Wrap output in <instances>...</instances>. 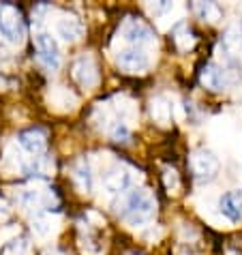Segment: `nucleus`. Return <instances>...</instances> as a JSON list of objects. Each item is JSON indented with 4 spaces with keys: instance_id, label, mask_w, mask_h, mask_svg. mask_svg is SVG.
Returning a JSON list of instances; mask_svg holds the SVG:
<instances>
[{
    "instance_id": "1",
    "label": "nucleus",
    "mask_w": 242,
    "mask_h": 255,
    "mask_svg": "<svg viewBox=\"0 0 242 255\" xmlns=\"http://www.w3.org/2000/svg\"><path fill=\"white\" fill-rule=\"evenodd\" d=\"M118 206L120 208H116V212L131 228H141V225L150 223L154 219L156 200L146 189H133V191H124L122 202Z\"/></svg>"
},
{
    "instance_id": "2",
    "label": "nucleus",
    "mask_w": 242,
    "mask_h": 255,
    "mask_svg": "<svg viewBox=\"0 0 242 255\" xmlns=\"http://www.w3.org/2000/svg\"><path fill=\"white\" fill-rule=\"evenodd\" d=\"M0 34L13 45H19L24 41L26 26L22 11L13 4H0Z\"/></svg>"
},
{
    "instance_id": "3",
    "label": "nucleus",
    "mask_w": 242,
    "mask_h": 255,
    "mask_svg": "<svg viewBox=\"0 0 242 255\" xmlns=\"http://www.w3.org/2000/svg\"><path fill=\"white\" fill-rule=\"evenodd\" d=\"M189 167L193 172V178L199 182H210L219 174V159L206 148H199L189 157Z\"/></svg>"
},
{
    "instance_id": "4",
    "label": "nucleus",
    "mask_w": 242,
    "mask_h": 255,
    "mask_svg": "<svg viewBox=\"0 0 242 255\" xmlns=\"http://www.w3.org/2000/svg\"><path fill=\"white\" fill-rule=\"evenodd\" d=\"M116 62L118 67L126 71V73H144L150 67V58H148L144 47H135V45H126L116 54Z\"/></svg>"
},
{
    "instance_id": "5",
    "label": "nucleus",
    "mask_w": 242,
    "mask_h": 255,
    "mask_svg": "<svg viewBox=\"0 0 242 255\" xmlns=\"http://www.w3.org/2000/svg\"><path fill=\"white\" fill-rule=\"evenodd\" d=\"M199 82H202L204 88L212 90V93H221V90L232 88L234 77L225 67L217 65V62H208L199 73Z\"/></svg>"
},
{
    "instance_id": "6",
    "label": "nucleus",
    "mask_w": 242,
    "mask_h": 255,
    "mask_svg": "<svg viewBox=\"0 0 242 255\" xmlns=\"http://www.w3.org/2000/svg\"><path fill=\"white\" fill-rule=\"evenodd\" d=\"M34 45H37L41 65L47 67L49 71H56L60 67V47H58V43H56V39L52 37V34L45 32V30L37 32L34 34Z\"/></svg>"
},
{
    "instance_id": "7",
    "label": "nucleus",
    "mask_w": 242,
    "mask_h": 255,
    "mask_svg": "<svg viewBox=\"0 0 242 255\" xmlns=\"http://www.w3.org/2000/svg\"><path fill=\"white\" fill-rule=\"evenodd\" d=\"M71 75H73V80L84 88L97 86L99 71H97V65H95V58L88 56V54H82L80 58L73 62V67H71Z\"/></svg>"
},
{
    "instance_id": "8",
    "label": "nucleus",
    "mask_w": 242,
    "mask_h": 255,
    "mask_svg": "<svg viewBox=\"0 0 242 255\" xmlns=\"http://www.w3.org/2000/svg\"><path fill=\"white\" fill-rule=\"evenodd\" d=\"M122 39L129 45L144 47L146 49V45L152 43V30L144 22H139V19L126 17V22L122 24Z\"/></svg>"
},
{
    "instance_id": "9",
    "label": "nucleus",
    "mask_w": 242,
    "mask_h": 255,
    "mask_svg": "<svg viewBox=\"0 0 242 255\" xmlns=\"http://www.w3.org/2000/svg\"><path fill=\"white\" fill-rule=\"evenodd\" d=\"M103 187L108 193L112 195H122L126 189L131 187V174H129V169H124V167H120V165H114L110 167L108 172L103 174Z\"/></svg>"
},
{
    "instance_id": "10",
    "label": "nucleus",
    "mask_w": 242,
    "mask_h": 255,
    "mask_svg": "<svg viewBox=\"0 0 242 255\" xmlns=\"http://www.w3.org/2000/svg\"><path fill=\"white\" fill-rule=\"evenodd\" d=\"M17 141L26 152L32 154V157H41L47 148V133L41 129V127H32V129H26V131L19 133Z\"/></svg>"
},
{
    "instance_id": "11",
    "label": "nucleus",
    "mask_w": 242,
    "mask_h": 255,
    "mask_svg": "<svg viewBox=\"0 0 242 255\" xmlns=\"http://www.w3.org/2000/svg\"><path fill=\"white\" fill-rule=\"evenodd\" d=\"M56 34H58L62 41H67V43H75V41L84 34L82 19L75 17V15H69V13L60 15L56 19Z\"/></svg>"
},
{
    "instance_id": "12",
    "label": "nucleus",
    "mask_w": 242,
    "mask_h": 255,
    "mask_svg": "<svg viewBox=\"0 0 242 255\" xmlns=\"http://www.w3.org/2000/svg\"><path fill=\"white\" fill-rule=\"evenodd\" d=\"M219 210H221V215L227 217L234 223L242 221V191L234 189V191H227V193L221 195Z\"/></svg>"
},
{
    "instance_id": "13",
    "label": "nucleus",
    "mask_w": 242,
    "mask_h": 255,
    "mask_svg": "<svg viewBox=\"0 0 242 255\" xmlns=\"http://www.w3.org/2000/svg\"><path fill=\"white\" fill-rule=\"evenodd\" d=\"M221 49L225 52V56L230 60H242V32L238 28H230L223 39H221Z\"/></svg>"
},
{
    "instance_id": "14",
    "label": "nucleus",
    "mask_w": 242,
    "mask_h": 255,
    "mask_svg": "<svg viewBox=\"0 0 242 255\" xmlns=\"http://www.w3.org/2000/svg\"><path fill=\"white\" fill-rule=\"evenodd\" d=\"M73 182L77 185V189L82 193H90L92 191V169H90V163L86 157L77 159L75 165H73Z\"/></svg>"
},
{
    "instance_id": "15",
    "label": "nucleus",
    "mask_w": 242,
    "mask_h": 255,
    "mask_svg": "<svg viewBox=\"0 0 242 255\" xmlns=\"http://www.w3.org/2000/svg\"><path fill=\"white\" fill-rule=\"evenodd\" d=\"M150 114L154 118V123L159 125H169V120H172V103L167 101L165 97H156L150 101Z\"/></svg>"
},
{
    "instance_id": "16",
    "label": "nucleus",
    "mask_w": 242,
    "mask_h": 255,
    "mask_svg": "<svg viewBox=\"0 0 242 255\" xmlns=\"http://www.w3.org/2000/svg\"><path fill=\"white\" fill-rule=\"evenodd\" d=\"M195 13L199 15V19H204V22H210V24H217L221 15H223V11H221V6L217 2H197L195 6Z\"/></svg>"
},
{
    "instance_id": "17",
    "label": "nucleus",
    "mask_w": 242,
    "mask_h": 255,
    "mask_svg": "<svg viewBox=\"0 0 242 255\" xmlns=\"http://www.w3.org/2000/svg\"><path fill=\"white\" fill-rule=\"evenodd\" d=\"M2 255H30V245H28L26 238H13L9 243H4Z\"/></svg>"
},
{
    "instance_id": "18",
    "label": "nucleus",
    "mask_w": 242,
    "mask_h": 255,
    "mask_svg": "<svg viewBox=\"0 0 242 255\" xmlns=\"http://www.w3.org/2000/svg\"><path fill=\"white\" fill-rule=\"evenodd\" d=\"M19 204H22L24 208L28 210H32V208H41L43 206V193L41 191H22L19 193Z\"/></svg>"
},
{
    "instance_id": "19",
    "label": "nucleus",
    "mask_w": 242,
    "mask_h": 255,
    "mask_svg": "<svg viewBox=\"0 0 242 255\" xmlns=\"http://www.w3.org/2000/svg\"><path fill=\"white\" fill-rule=\"evenodd\" d=\"M108 131H110L112 139L120 141V144H126V141L131 139V131H129V127H126L122 120H114V123L108 127Z\"/></svg>"
},
{
    "instance_id": "20",
    "label": "nucleus",
    "mask_w": 242,
    "mask_h": 255,
    "mask_svg": "<svg viewBox=\"0 0 242 255\" xmlns=\"http://www.w3.org/2000/svg\"><path fill=\"white\" fill-rule=\"evenodd\" d=\"M174 41H176V45L180 52H189V49L195 45V37L189 28H180V30L174 34Z\"/></svg>"
},
{
    "instance_id": "21",
    "label": "nucleus",
    "mask_w": 242,
    "mask_h": 255,
    "mask_svg": "<svg viewBox=\"0 0 242 255\" xmlns=\"http://www.w3.org/2000/svg\"><path fill=\"white\" fill-rule=\"evenodd\" d=\"M163 185L169 193H176L178 189H180V178H178V172L172 167H165L163 169Z\"/></svg>"
},
{
    "instance_id": "22",
    "label": "nucleus",
    "mask_w": 242,
    "mask_h": 255,
    "mask_svg": "<svg viewBox=\"0 0 242 255\" xmlns=\"http://www.w3.org/2000/svg\"><path fill=\"white\" fill-rule=\"evenodd\" d=\"M32 230H34V234H39V236H47V234L52 232V225H49V221L45 217H34Z\"/></svg>"
},
{
    "instance_id": "23",
    "label": "nucleus",
    "mask_w": 242,
    "mask_h": 255,
    "mask_svg": "<svg viewBox=\"0 0 242 255\" xmlns=\"http://www.w3.org/2000/svg\"><path fill=\"white\" fill-rule=\"evenodd\" d=\"M169 2H163V4H148V9H150V13H154V15H159V13H163V11H167L169 9Z\"/></svg>"
},
{
    "instance_id": "24",
    "label": "nucleus",
    "mask_w": 242,
    "mask_h": 255,
    "mask_svg": "<svg viewBox=\"0 0 242 255\" xmlns=\"http://www.w3.org/2000/svg\"><path fill=\"white\" fill-rule=\"evenodd\" d=\"M6 215H9V204H6L2 197H0V219H4Z\"/></svg>"
}]
</instances>
